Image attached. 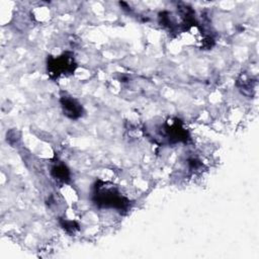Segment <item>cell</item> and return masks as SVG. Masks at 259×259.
Instances as JSON below:
<instances>
[{"label": "cell", "mask_w": 259, "mask_h": 259, "mask_svg": "<svg viewBox=\"0 0 259 259\" xmlns=\"http://www.w3.org/2000/svg\"><path fill=\"white\" fill-rule=\"evenodd\" d=\"M94 201L98 206L117 209H124L128 205V200L122 196L117 189L112 186H106L104 183H102V185L96 184Z\"/></svg>", "instance_id": "cell-1"}, {"label": "cell", "mask_w": 259, "mask_h": 259, "mask_svg": "<svg viewBox=\"0 0 259 259\" xmlns=\"http://www.w3.org/2000/svg\"><path fill=\"white\" fill-rule=\"evenodd\" d=\"M63 228L69 233H74L78 230V225L73 221H65L63 223Z\"/></svg>", "instance_id": "cell-5"}, {"label": "cell", "mask_w": 259, "mask_h": 259, "mask_svg": "<svg viewBox=\"0 0 259 259\" xmlns=\"http://www.w3.org/2000/svg\"><path fill=\"white\" fill-rule=\"evenodd\" d=\"M52 174L56 179H58L60 181H64V182L69 179V175H70L67 167L62 164L54 166L52 169Z\"/></svg>", "instance_id": "cell-4"}, {"label": "cell", "mask_w": 259, "mask_h": 259, "mask_svg": "<svg viewBox=\"0 0 259 259\" xmlns=\"http://www.w3.org/2000/svg\"><path fill=\"white\" fill-rule=\"evenodd\" d=\"M61 104L64 111V114L70 118H78L82 115L83 108L81 104L70 96H62L61 97Z\"/></svg>", "instance_id": "cell-3"}, {"label": "cell", "mask_w": 259, "mask_h": 259, "mask_svg": "<svg viewBox=\"0 0 259 259\" xmlns=\"http://www.w3.org/2000/svg\"><path fill=\"white\" fill-rule=\"evenodd\" d=\"M75 67L76 64L74 58L69 53H64L61 56L50 57L48 59V72L55 77L70 74L74 72Z\"/></svg>", "instance_id": "cell-2"}]
</instances>
